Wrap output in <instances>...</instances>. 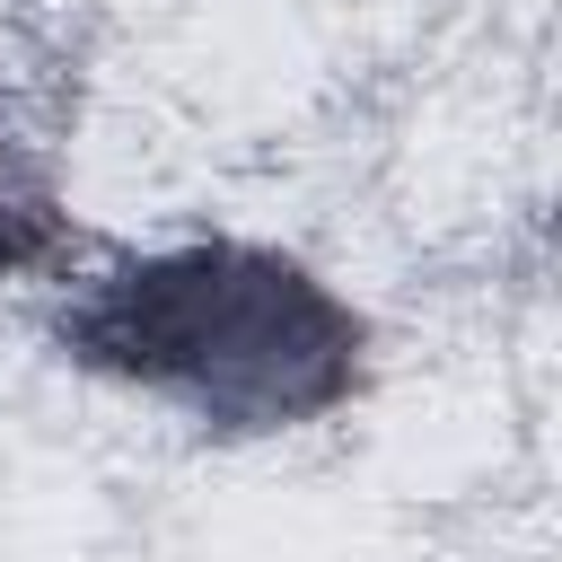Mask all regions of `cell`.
<instances>
[{
    "label": "cell",
    "mask_w": 562,
    "mask_h": 562,
    "mask_svg": "<svg viewBox=\"0 0 562 562\" xmlns=\"http://www.w3.org/2000/svg\"><path fill=\"white\" fill-rule=\"evenodd\" d=\"M79 360L184 395L202 422L272 430L351 395L360 325L299 263L255 246H184L114 272L70 316Z\"/></svg>",
    "instance_id": "obj_1"
}]
</instances>
